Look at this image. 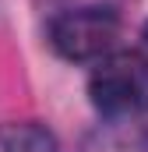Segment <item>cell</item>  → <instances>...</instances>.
Instances as JSON below:
<instances>
[{
	"instance_id": "1",
	"label": "cell",
	"mask_w": 148,
	"mask_h": 152,
	"mask_svg": "<svg viewBox=\"0 0 148 152\" xmlns=\"http://www.w3.org/2000/svg\"><path fill=\"white\" fill-rule=\"evenodd\" d=\"M88 96L106 117H138L148 110V57L116 50L99 60L88 78Z\"/></svg>"
},
{
	"instance_id": "2",
	"label": "cell",
	"mask_w": 148,
	"mask_h": 152,
	"mask_svg": "<svg viewBox=\"0 0 148 152\" xmlns=\"http://www.w3.org/2000/svg\"><path fill=\"white\" fill-rule=\"evenodd\" d=\"M120 36V18L110 7H78L64 11L49 25V42L67 60H95L106 57Z\"/></svg>"
},
{
	"instance_id": "3",
	"label": "cell",
	"mask_w": 148,
	"mask_h": 152,
	"mask_svg": "<svg viewBox=\"0 0 148 152\" xmlns=\"http://www.w3.org/2000/svg\"><path fill=\"white\" fill-rule=\"evenodd\" d=\"M4 152H57V138L36 120H14L0 127Z\"/></svg>"
}]
</instances>
